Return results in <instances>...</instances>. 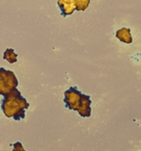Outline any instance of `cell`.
<instances>
[{
    "label": "cell",
    "instance_id": "cell-1",
    "mask_svg": "<svg viewBox=\"0 0 141 151\" xmlns=\"http://www.w3.org/2000/svg\"><path fill=\"white\" fill-rule=\"evenodd\" d=\"M29 106V104L17 88L4 96L1 101L4 114L7 117H13L18 121L25 117V109H27Z\"/></svg>",
    "mask_w": 141,
    "mask_h": 151
},
{
    "label": "cell",
    "instance_id": "cell-2",
    "mask_svg": "<svg viewBox=\"0 0 141 151\" xmlns=\"http://www.w3.org/2000/svg\"><path fill=\"white\" fill-rule=\"evenodd\" d=\"M19 81L12 71L0 68V95L6 96L16 88Z\"/></svg>",
    "mask_w": 141,
    "mask_h": 151
},
{
    "label": "cell",
    "instance_id": "cell-3",
    "mask_svg": "<svg viewBox=\"0 0 141 151\" xmlns=\"http://www.w3.org/2000/svg\"><path fill=\"white\" fill-rule=\"evenodd\" d=\"M85 94H82L80 91L77 89V87H70L69 89L65 91L64 101L66 107L70 110L76 111L82 105Z\"/></svg>",
    "mask_w": 141,
    "mask_h": 151
},
{
    "label": "cell",
    "instance_id": "cell-4",
    "mask_svg": "<svg viewBox=\"0 0 141 151\" xmlns=\"http://www.w3.org/2000/svg\"><path fill=\"white\" fill-rule=\"evenodd\" d=\"M57 4L63 17L71 15L74 10H76V0H60L57 1Z\"/></svg>",
    "mask_w": 141,
    "mask_h": 151
},
{
    "label": "cell",
    "instance_id": "cell-5",
    "mask_svg": "<svg viewBox=\"0 0 141 151\" xmlns=\"http://www.w3.org/2000/svg\"><path fill=\"white\" fill-rule=\"evenodd\" d=\"M91 100L89 95L85 94L82 105L78 109L77 112L82 117H89L91 115Z\"/></svg>",
    "mask_w": 141,
    "mask_h": 151
},
{
    "label": "cell",
    "instance_id": "cell-6",
    "mask_svg": "<svg viewBox=\"0 0 141 151\" xmlns=\"http://www.w3.org/2000/svg\"><path fill=\"white\" fill-rule=\"evenodd\" d=\"M116 37L122 42L126 44H131L132 42V38L131 35L130 29L122 28L116 32Z\"/></svg>",
    "mask_w": 141,
    "mask_h": 151
},
{
    "label": "cell",
    "instance_id": "cell-7",
    "mask_svg": "<svg viewBox=\"0 0 141 151\" xmlns=\"http://www.w3.org/2000/svg\"><path fill=\"white\" fill-rule=\"evenodd\" d=\"M17 57L18 55L14 52L13 49H7L4 52L3 58L7 60L10 63H13L17 61Z\"/></svg>",
    "mask_w": 141,
    "mask_h": 151
},
{
    "label": "cell",
    "instance_id": "cell-8",
    "mask_svg": "<svg viewBox=\"0 0 141 151\" xmlns=\"http://www.w3.org/2000/svg\"><path fill=\"white\" fill-rule=\"evenodd\" d=\"M13 151H26L24 149L23 145L20 142H17L15 144H13Z\"/></svg>",
    "mask_w": 141,
    "mask_h": 151
}]
</instances>
